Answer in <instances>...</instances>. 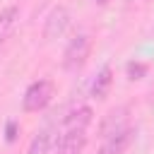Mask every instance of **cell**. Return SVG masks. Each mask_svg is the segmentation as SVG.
Returning <instances> with one entry per match:
<instances>
[{
    "instance_id": "obj_1",
    "label": "cell",
    "mask_w": 154,
    "mask_h": 154,
    "mask_svg": "<svg viewBox=\"0 0 154 154\" xmlns=\"http://www.w3.org/2000/svg\"><path fill=\"white\" fill-rule=\"evenodd\" d=\"M53 96H55V84L51 79H36L26 87L22 96V108L24 113H38L53 101Z\"/></svg>"
},
{
    "instance_id": "obj_2",
    "label": "cell",
    "mask_w": 154,
    "mask_h": 154,
    "mask_svg": "<svg viewBox=\"0 0 154 154\" xmlns=\"http://www.w3.org/2000/svg\"><path fill=\"white\" fill-rule=\"evenodd\" d=\"M89 51H91V38L87 34H77L70 38V43L65 46V53H63V67L70 70V72H77L84 67L87 58H89Z\"/></svg>"
},
{
    "instance_id": "obj_3",
    "label": "cell",
    "mask_w": 154,
    "mask_h": 154,
    "mask_svg": "<svg viewBox=\"0 0 154 154\" xmlns=\"http://www.w3.org/2000/svg\"><path fill=\"white\" fill-rule=\"evenodd\" d=\"M70 22H72V17H70V10H67V7H63V5L53 7V10L48 12V17H46V24H43V38H46V41L60 38V36L67 31Z\"/></svg>"
},
{
    "instance_id": "obj_4",
    "label": "cell",
    "mask_w": 154,
    "mask_h": 154,
    "mask_svg": "<svg viewBox=\"0 0 154 154\" xmlns=\"http://www.w3.org/2000/svg\"><path fill=\"white\" fill-rule=\"evenodd\" d=\"M135 128H125V130H120L118 135H111V137H106L103 142H101V147H99V152L96 154H125V149L132 144V140H135Z\"/></svg>"
},
{
    "instance_id": "obj_5",
    "label": "cell",
    "mask_w": 154,
    "mask_h": 154,
    "mask_svg": "<svg viewBox=\"0 0 154 154\" xmlns=\"http://www.w3.org/2000/svg\"><path fill=\"white\" fill-rule=\"evenodd\" d=\"M125 128H130V125H128V108L120 106V108H113V111H108V113L103 116L99 132H101V137L106 140V137H111V135H118V132L125 130Z\"/></svg>"
},
{
    "instance_id": "obj_6",
    "label": "cell",
    "mask_w": 154,
    "mask_h": 154,
    "mask_svg": "<svg viewBox=\"0 0 154 154\" xmlns=\"http://www.w3.org/2000/svg\"><path fill=\"white\" fill-rule=\"evenodd\" d=\"M55 147L58 154H82L87 147V130H65Z\"/></svg>"
},
{
    "instance_id": "obj_7",
    "label": "cell",
    "mask_w": 154,
    "mask_h": 154,
    "mask_svg": "<svg viewBox=\"0 0 154 154\" xmlns=\"http://www.w3.org/2000/svg\"><path fill=\"white\" fill-rule=\"evenodd\" d=\"M91 120H94V111L89 106H79L63 118V125H65V130H87L91 125Z\"/></svg>"
},
{
    "instance_id": "obj_8",
    "label": "cell",
    "mask_w": 154,
    "mask_h": 154,
    "mask_svg": "<svg viewBox=\"0 0 154 154\" xmlns=\"http://www.w3.org/2000/svg\"><path fill=\"white\" fill-rule=\"evenodd\" d=\"M111 84H113V70H111V65H103L101 70H99V75H96V79L91 82V99H96V101H103L106 96H108V91H111Z\"/></svg>"
},
{
    "instance_id": "obj_9",
    "label": "cell",
    "mask_w": 154,
    "mask_h": 154,
    "mask_svg": "<svg viewBox=\"0 0 154 154\" xmlns=\"http://www.w3.org/2000/svg\"><path fill=\"white\" fill-rule=\"evenodd\" d=\"M17 19H19V7L17 5H7V7L0 10V43L10 36V31L14 29Z\"/></svg>"
},
{
    "instance_id": "obj_10",
    "label": "cell",
    "mask_w": 154,
    "mask_h": 154,
    "mask_svg": "<svg viewBox=\"0 0 154 154\" xmlns=\"http://www.w3.org/2000/svg\"><path fill=\"white\" fill-rule=\"evenodd\" d=\"M48 149H51V132H48V130H41V132L34 135V140L29 142L26 154H48Z\"/></svg>"
},
{
    "instance_id": "obj_11",
    "label": "cell",
    "mask_w": 154,
    "mask_h": 154,
    "mask_svg": "<svg viewBox=\"0 0 154 154\" xmlns=\"http://www.w3.org/2000/svg\"><path fill=\"white\" fill-rule=\"evenodd\" d=\"M128 77L130 79H142L144 75H147V65L144 63H128Z\"/></svg>"
},
{
    "instance_id": "obj_12",
    "label": "cell",
    "mask_w": 154,
    "mask_h": 154,
    "mask_svg": "<svg viewBox=\"0 0 154 154\" xmlns=\"http://www.w3.org/2000/svg\"><path fill=\"white\" fill-rule=\"evenodd\" d=\"M96 2H99V5H108L111 0H96Z\"/></svg>"
},
{
    "instance_id": "obj_13",
    "label": "cell",
    "mask_w": 154,
    "mask_h": 154,
    "mask_svg": "<svg viewBox=\"0 0 154 154\" xmlns=\"http://www.w3.org/2000/svg\"><path fill=\"white\" fill-rule=\"evenodd\" d=\"M144 2H149V0H144Z\"/></svg>"
}]
</instances>
